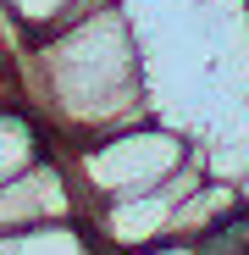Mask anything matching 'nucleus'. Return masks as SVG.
I'll use <instances>...</instances> for the list:
<instances>
[{
    "instance_id": "obj_1",
    "label": "nucleus",
    "mask_w": 249,
    "mask_h": 255,
    "mask_svg": "<svg viewBox=\"0 0 249 255\" xmlns=\"http://www.w3.org/2000/svg\"><path fill=\"white\" fill-rule=\"evenodd\" d=\"M22 89L33 111L45 117V128L61 133L67 144H83V139H100V133L155 117L150 78H144V45L122 0L67 33L33 39L28 61H22Z\"/></svg>"
},
{
    "instance_id": "obj_2",
    "label": "nucleus",
    "mask_w": 249,
    "mask_h": 255,
    "mask_svg": "<svg viewBox=\"0 0 249 255\" xmlns=\"http://www.w3.org/2000/svg\"><path fill=\"white\" fill-rule=\"evenodd\" d=\"M194 155V133H183L177 122H133V128H116V133H100V139H83L72 144V172L83 183V200L105 205V200H128V194H150L161 189L177 166Z\"/></svg>"
},
{
    "instance_id": "obj_3",
    "label": "nucleus",
    "mask_w": 249,
    "mask_h": 255,
    "mask_svg": "<svg viewBox=\"0 0 249 255\" xmlns=\"http://www.w3.org/2000/svg\"><path fill=\"white\" fill-rule=\"evenodd\" d=\"M83 217H89L83 183L72 172V161L56 150H45L33 166L0 183V233H22L45 222H83Z\"/></svg>"
},
{
    "instance_id": "obj_4",
    "label": "nucleus",
    "mask_w": 249,
    "mask_h": 255,
    "mask_svg": "<svg viewBox=\"0 0 249 255\" xmlns=\"http://www.w3.org/2000/svg\"><path fill=\"white\" fill-rule=\"evenodd\" d=\"M172 211H177V194L172 189H150V194H128V200H105L89 211V228L100 239V250L111 255H133L155 239L172 233Z\"/></svg>"
},
{
    "instance_id": "obj_5",
    "label": "nucleus",
    "mask_w": 249,
    "mask_h": 255,
    "mask_svg": "<svg viewBox=\"0 0 249 255\" xmlns=\"http://www.w3.org/2000/svg\"><path fill=\"white\" fill-rule=\"evenodd\" d=\"M45 139H50V128L33 111V100L0 106V183L17 178L22 166H33L39 155H45Z\"/></svg>"
},
{
    "instance_id": "obj_6",
    "label": "nucleus",
    "mask_w": 249,
    "mask_h": 255,
    "mask_svg": "<svg viewBox=\"0 0 249 255\" xmlns=\"http://www.w3.org/2000/svg\"><path fill=\"white\" fill-rule=\"evenodd\" d=\"M0 255H100V239L83 222H45L22 233H0Z\"/></svg>"
},
{
    "instance_id": "obj_7",
    "label": "nucleus",
    "mask_w": 249,
    "mask_h": 255,
    "mask_svg": "<svg viewBox=\"0 0 249 255\" xmlns=\"http://www.w3.org/2000/svg\"><path fill=\"white\" fill-rule=\"evenodd\" d=\"M244 200H238V183H222V178H205L177 211H172V239H205V233H211L222 217H233V211H238Z\"/></svg>"
},
{
    "instance_id": "obj_8",
    "label": "nucleus",
    "mask_w": 249,
    "mask_h": 255,
    "mask_svg": "<svg viewBox=\"0 0 249 255\" xmlns=\"http://www.w3.org/2000/svg\"><path fill=\"white\" fill-rule=\"evenodd\" d=\"M199 255H249V211L238 205L233 217H222L211 233L199 239Z\"/></svg>"
},
{
    "instance_id": "obj_9",
    "label": "nucleus",
    "mask_w": 249,
    "mask_h": 255,
    "mask_svg": "<svg viewBox=\"0 0 249 255\" xmlns=\"http://www.w3.org/2000/svg\"><path fill=\"white\" fill-rule=\"evenodd\" d=\"M0 6L11 11V22L22 28V39H33L39 28H45V22H50L61 6H67V0H0Z\"/></svg>"
},
{
    "instance_id": "obj_10",
    "label": "nucleus",
    "mask_w": 249,
    "mask_h": 255,
    "mask_svg": "<svg viewBox=\"0 0 249 255\" xmlns=\"http://www.w3.org/2000/svg\"><path fill=\"white\" fill-rule=\"evenodd\" d=\"M133 255H199V244H194V239H172V233H166V239H155V244H144V250H133Z\"/></svg>"
},
{
    "instance_id": "obj_11",
    "label": "nucleus",
    "mask_w": 249,
    "mask_h": 255,
    "mask_svg": "<svg viewBox=\"0 0 249 255\" xmlns=\"http://www.w3.org/2000/svg\"><path fill=\"white\" fill-rule=\"evenodd\" d=\"M11 100H28V89H22V72L0 61V106H11Z\"/></svg>"
},
{
    "instance_id": "obj_12",
    "label": "nucleus",
    "mask_w": 249,
    "mask_h": 255,
    "mask_svg": "<svg viewBox=\"0 0 249 255\" xmlns=\"http://www.w3.org/2000/svg\"><path fill=\"white\" fill-rule=\"evenodd\" d=\"M238 200H244V211H249V172L238 178Z\"/></svg>"
},
{
    "instance_id": "obj_13",
    "label": "nucleus",
    "mask_w": 249,
    "mask_h": 255,
    "mask_svg": "<svg viewBox=\"0 0 249 255\" xmlns=\"http://www.w3.org/2000/svg\"><path fill=\"white\" fill-rule=\"evenodd\" d=\"M244 22H249V11H244Z\"/></svg>"
}]
</instances>
